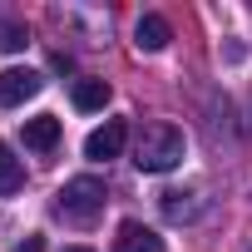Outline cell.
Returning <instances> with one entry per match:
<instances>
[{
  "instance_id": "6da1fadb",
  "label": "cell",
  "mask_w": 252,
  "mask_h": 252,
  "mask_svg": "<svg viewBox=\"0 0 252 252\" xmlns=\"http://www.w3.org/2000/svg\"><path fill=\"white\" fill-rule=\"evenodd\" d=\"M183 154H188L183 129H173V124H149L144 139H139L134 163H139L144 173H168V168H178V163H183Z\"/></svg>"
},
{
  "instance_id": "7a4b0ae2",
  "label": "cell",
  "mask_w": 252,
  "mask_h": 252,
  "mask_svg": "<svg viewBox=\"0 0 252 252\" xmlns=\"http://www.w3.org/2000/svg\"><path fill=\"white\" fill-rule=\"evenodd\" d=\"M64 218H94L99 208H104V183L94 178V173H79V178H69L64 188H60V203H55Z\"/></svg>"
},
{
  "instance_id": "3957f363",
  "label": "cell",
  "mask_w": 252,
  "mask_h": 252,
  "mask_svg": "<svg viewBox=\"0 0 252 252\" xmlns=\"http://www.w3.org/2000/svg\"><path fill=\"white\" fill-rule=\"evenodd\" d=\"M45 89V79L35 69H0V109H15L25 99H35Z\"/></svg>"
},
{
  "instance_id": "277c9868",
  "label": "cell",
  "mask_w": 252,
  "mask_h": 252,
  "mask_svg": "<svg viewBox=\"0 0 252 252\" xmlns=\"http://www.w3.org/2000/svg\"><path fill=\"white\" fill-rule=\"evenodd\" d=\"M124 139H129V124H124V119H109L104 129H94V134L84 139V158H94V163H104V158H119Z\"/></svg>"
},
{
  "instance_id": "5b68a950",
  "label": "cell",
  "mask_w": 252,
  "mask_h": 252,
  "mask_svg": "<svg viewBox=\"0 0 252 252\" xmlns=\"http://www.w3.org/2000/svg\"><path fill=\"white\" fill-rule=\"evenodd\" d=\"M168 40H173V25H168L163 15H139V25H134V45H139V50L158 55Z\"/></svg>"
},
{
  "instance_id": "8992f818",
  "label": "cell",
  "mask_w": 252,
  "mask_h": 252,
  "mask_svg": "<svg viewBox=\"0 0 252 252\" xmlns=\"http://www.w3.org/2000/svg\"><path fill=\"white\" fill-rule=\"evenodd\" d=\"M114 252H163V237H158L154 227H144V222H124Z\"/></svg>"
},
{
  "instance_id": "52a82bcc",
  "label": "cell",
  "mask_w": 252,
  "mask_h": 252,
  "mask_svg": "<svg viewBox=\"0 0 252 252\" xmlns=\"http://www.w3.org/2000/svg\"><path fill=\"white\" fill-rule=\"evenodd\" d=\"M60 144V119L55 114H35V119H25V149H55Z\"/></svg>"
},
{
  "instance_id": "ba28073f",
  "label": "cell",
  "mask_w": 252,
  "mask_h": 252,
  "mask_svg": "<svg viewBox=\"0 0 252 252\" xmlns=\"http://www.w3.org/2000/svg\"><path fill=\"white\" fill-rule=\"evenodd\" d=\"M20 183H25V168H20V158L10 154V144H0V198L20 193Z\"/></svg>"
},
{
  "instance_id": "9c48e42d",
  "label": "cell",
  "mask_w": 252,
  "mask_h": 252,
  "mask_svg": "<svg viewBox=\"0 0 252 252\" xmlns=\"http://www.w3.org/2000/svg\"><path fill=\"white\" fill-rule=\"evenodd\" d=\"M104 104H109V84H104V79H79V84H74V109L94 114V109H104Z\"/></svg>"
},
{
  "instance_id": "30bf717a",
  "label": "cell",
  "mask_w": 252,
  "mask_h": 252,
  "mask_svg": "<svg viewBox=\"0 0 252 252\" xmlns=\"http://www.w3.org/2000/svg\"><path fill=\"white\" fill-rule=\"evenodd\" d=\"M25 45H30V35H25L20 25H10V30H0V50H10V55H15V50H25Z\"/></svg>"
},
{
  "instance_id": "8fae6325",
  "label": "cell",
  "mask_w": 252,
  "mask_h": 252,
  "mask_svg": "<svg viewBox=\"0 0 252 252\" xmlns=\"http://www.w3.org/2000/svg\"><path fill=\"white\" fill-rule=\"evenodd\" d=\"M15 252H45V237H40V232H30V237H25Z\"/></svg>"
},
{
  "instance_id": "7c38bea8",
  "label": "cell",
  "mask_w": 252,
  "mask_h": 252,
  "mask_svg": "<svg viewBox=\"0 0 252 252\" xmlns=\"http://www.w3.org/2000/svg\"><path fill=\"white\" fill-rule=\"evenodd\" d=\"M64 252H89V247H64Z\"/></svg>"
},
{
  "instance_id": "4fadbf2b",
  "label": "cell",
  "mask_w": 252,
  "mask_h": 252,
  "mask_svg": "<svg viewBox=\"0 0 252 252\" xmlns=\"http://www.w3.org/2000/svg\"><path fill=\"white\" fill-rule=\"evenodd\" d=\"M247 252H252V247H247Z\"/></svg>"
}]
</instances>
